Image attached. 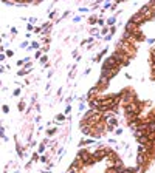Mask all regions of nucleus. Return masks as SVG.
<instances>
[{"instance_id":"nucleus-1","label":"nucleus","mask_w":155,"mask_h":173,"mask_svg":"<svg viewBox=\"0 0 155 173\" xmlns=\"http://www.w3.org/2000/svg\"><path fill=\"white\" fill-rule=\"evenodd\" d=\"M119 94H121V102H123V105H127V104L135 101V94H134V90H132V88H124Z\"/></svg>"},{"instance_id":"nucleus-2","label":"nucleus","mask_w":155,"mask_h":173,"mask_svg":"<svg viewBox=\"0 0 155 173\" xmlns=\"http://www.w3.org/2000/svg\"><path fill=\"white\" fill-rule=\"evenodd\" d=\"M107 153H109V148H105V147H99V148H96L95 152L92 153L93 158H95L96 161H103L107 158Z\"/></svg>"},{"instance_id":"nucleus-3","label":"nucleus","mask_w":155,"mask_h":173,"mask_svg":"<svg viewBox=\"0 0 155 173\" xmlns=\"http://www.w3.org/2000/svg\"><path fill=\"white\" fill-rule=\"evenodd\" d=\"M129 22H132V23H134V25H137V26H141V25L146 22V19L143 17L140 13H137V14H134V16L130 17V20H129Z\"/></svg>"},{"instance_id":"nucleus-4","label":"nucleus","mask_w":155,"mask_h":173,"mask_svg":"<svg viewBox=\"0 0 155 173\" xmlns=\"http://www.w3.org/2000/svg\"><path fill=\"white\" fill-rule=\"evenodd\" d=\"M109 82H110V79H109V77H105V76H99V79H98L96 87L99 88L101 91H103V90H105V88L109 87Z\"/></svg>"},{"instance_id":"nucleus-5","label":"nucleus","mask_w":155,"mask_h":173,"mask_svg":"<svg viewBox=\"0 0 155 173\" xmlns=\"http://www.w3.org/2000/svg\"><path fill=\"white\" fill-rule=\"evenodd\" d=\"M90 156H92V153H90L89 150H85V148H81V150L78 152V158H79V159H81L84 164L87 162V159H89Z\"/></svg>"},{"instance_id":"nucleus-6","label":"nucleus","mask_w":155,"mask_h":173,"mask_svg":"<svg viewBox=\"0 0 155 173\" xmlns=\"http://www.w3.org/2000/svg\"><path fill=\"white\" fill-rule=\"evenodd\" d=\"M149 162H150V161L146 158L144 153H138V155H137V164H138V165H146V167H147V165H149Z\"/></svg>"},{"instance_id":"nucleus-7","label":"nucleus","mask_w":155,"mask_h":173,"mask_svg":"<svg viewBox=\"0 0 155 173\" xmlns=\"http://www.w3.org/2000/svg\"><path fill=\"white\" fill-rule=\"evenodd\" d=\"M99 93H101L99 88H98V87H93L92 90L89 91V94H87V99H89V101H92V99L98 98V96H99Z\"/></svg>"},{"instance_id":"nucleus-8","label":"nucleus","mask_w":155,"mask_h":173,"mask_svg":"<svg viewBox=\"0 0 155 173\" xmlns=\"http://www.w3.org/2000/svg\"><path fill=\"white\" fill-rule=\"evenodd\" d=\"M107 159L110 161V162H115V161H118L119 158H118V155H116V152H115V150L109 148V153H107Z\"/></svg>"},{"instance_id":"nucleus-9","label":"nucleus","mask_w":155,"mask_h":173,"mask_svg":"<svg viewBox=\"0 0 155 173\" xmlns=\"http://www.w3.org/2000/svg\"><path fill=\"white\" fill-rule=\"evenodd\" d=\"M92 128L93 127H90V125H81V132L84 134H92Z\"/></svg>"},{"instance_id":"nucleus-10","label":"nucleus","mask_w":155,"mask_h":173,"mask_svg":"<svg viewBox=\"0 0 155 173\" xmlns=\"http://www.w3.org/2000/svg\"><path fill=\"white\" fill-rule=\"evenodd\" d=\"M134 168H135V172H137V173H144L147 167H146V165H138V164H137Z\"/></svg>"},{"instance_id":"nucleus-11","label":"nucleus","mask_w":155,"mask_h":173,"mask_svg":"<svg viewBox=\"0 0 155 173\" xmlns=\"http://www.w3.org/2000/svg\"><path fill=\"white\" fill-rule=\"evenodd\" d=\"M109 125H113V127H116L118 125V122H116V118H112V119H109Z\"/></svg>"},{"instance_id":"nucleus-12","label":"nucleus","mask_w":155,"mask_h":173,"mask_svg":"<svg viewBox=\"0 0 155 173\" xmlns=\"http://www.w3.org/2000/svg\"><path fill=\"white\" fill-rule=\"evenodd\" d=\"M138 153H146V145H138Z\"/></svg>"},{"instance_id":"nucleus-13","label":"nucleus","mask_w":155,"mask_h":173,"mask_svg":"<svg viewBox=\"0 0 155 173\" xmlns=\"http://www.w3.org/2000/svg\"><path fill=\"white\" fill-rule=\"evenodd\" d=\"M19 110H20V111H23V110H25V104H23V102L19 104Z\"/></svg>"},{"instance_id":"nucleus-14","label":"nucleus","mask_w":155,"mask_h":173,"mask_svg":"<svg viewBox=\"0 0 155 173\" xmlns=\"http://www.w3.org/2000/svg\"><path fill=\"white\" fill-rule=\"evenodd\" d=\"M78 172H79V170H76V168H71V167L68 168V173H78Z\"/></svg>"},{"instance_id":"nucleus-15","label":"nucleus","mask_w":155,"mask_h":173,"mask_svg":"<svg viewBox=\"0 0 155 173\" xmlns=\"http://www.w3.org/2000/svg\"><path fill=\"white\" fill-rule=\"evenodd\" d=\"M113 128H115L113 125H109V124H107V132H113Z\"/></svg>"},{"instance_id":"nucleus-16","label":"nucleus","mask_w":155,"mask_h":173,"mask_svg":"<svg viewBox=\"0 0 155 173\" xmlns=\"http://www.w3.org/2000/svg\"><path fill=\"white\" fill-rule=\"evenodd\" d=\"M44 150H45V142H44V144H40V147H39V152H44Z\"/></svg>"},{"instance_id":"nucleus-17","label":"nucleus","mask_w":155,"mask_h":173,"mask_svg":"<svg viewBox=\"0 0 155 173\" xmlns=\"http://www.w3.org/2000/svg\"><path fill=\"white\" fill-rule=\"evenodd\" d=\"M95 22H96V17H95V16L90 17V23H95Z\"/></svg>"},{"instance_id":"nucleus-18","label":"nucleus","mask_w":155,"mask_h":173,"mask_svg":"<svg viewBox=\"0 0 155 173\" xmlns=\"http://www.w3.org/2000/svg\"><path fill=\"white\" fill-rule=\"evenodd\" d=\"M3 111H5V113H8V111H9V108H8L6 105H3Z\"/></svg>"},{"instance_id":"nucleus-19","label":"nucleus","mask_w":155,"mask_h":173,"mask_svg":"<svg viewBox=\"0 0 155 173\" xmlns=\"http://www.w3.org/2000/svg\"><path fill=\"white\" fill-rule=\"evenodd\" d=\"M54 132H56V130L51 128V130H48V134H54Z\"/></svg>"},{"instance_id":"nucleus-20","label":"nucleus","mask_w":155,"mask_h":173,"mask_svg":"<svg viewBox=\"0 0 155 173\" xmlns=\"http://www.w3.org/2000/svg\"><path fill=\"white\" fill-rule=\"evenodd\" d=\"M154 147H155V142H154Z\"/></svg>"}]
</instances>
